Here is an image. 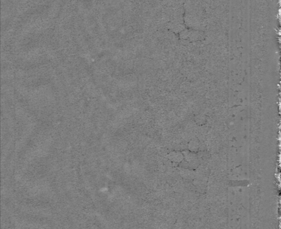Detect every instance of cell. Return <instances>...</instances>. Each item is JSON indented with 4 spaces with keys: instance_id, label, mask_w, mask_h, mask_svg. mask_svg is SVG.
I'll return each instance as SVG.
<instances>
[{
    "instance_id": "1",
    "label": "cell",
    "mask_w": 281,
    "mask_h": 229,
    "mask_svg": "<svg viewBox=\"0 0 281 229\" xmlns=\"http://www.w3.org/2000/svg\"><path fill=\"white\" fill-rule=\"evenodd\" d=\"M168 158L175 162H181L184 160L183 154L180 152H171L168 154Z\"/></svg>"
},
{
    "instance_id": "2",
    "label": "cell",
    "mask_w": 281,
    "mask_h": 229,
    "mask_svg": "<svg viewBox=\"0 0 281 229\" xmlns=\"http://www.w3.org/2000/svg\"><path fill=\"white\" fill-rule=\"evenodd\" d=\"M199 144L197 141L193 140L189 142V149L191 151V152H193V153L196 152V151H197V150H199Z\"/></svg>"
}]
</instances>
